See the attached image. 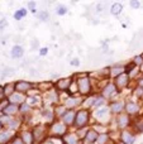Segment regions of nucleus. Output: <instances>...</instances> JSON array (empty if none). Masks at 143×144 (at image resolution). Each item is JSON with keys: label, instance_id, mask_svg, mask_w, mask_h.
<instances>
[{"label": "nucleus", "instance_id": "17", "mask_svg": "<svg viewBox=\"0 0 143 144\" xmlns=\"http://www.w3.org/2000/svg\"><path fill=\"white\" fill-rule=\"evenodd\" d=\"M46 53H47V49H46V48L41 49V54H46Z\"/></svg>", "mask_w": 143, "mask_h": 144}, {"label": "nucleus", "instance_id": "6", "mask_svg": "<svg viewBox=\"0 0 143 144\" xmlns=\"http://www.w3.org/2000/svg\"><path fill=\"white\" fill-rule=\"evenodd\" d=\"M24 15H25V10H24V9L18 10V12L15 13V19H20V18H23Z\"/></svg>", "mask_w": 143, "mask_h": 144}, {"label": "nucleus", "instance_id": "12", "mask_svg": "<svg viewBox=\"0 0 143 144\" xmlns=\"http://www.w3.org/2000/svg\"><path fill=\"white\" fill-rule=\"evenodd\" d=\"M128 110H129V111H137V107H136L134 104H129L128 105Z\"/></svg>", "mask_w": 143, "mask_h": 144}, {"label": "nucleus", "instance_id": "11", "mask_svg": "<svg viewBox=\"0 0 143 144\" xmlns=\"http://www.w3.org/2000/svg\"><path fill=\"white\" fill-rule=\"evenodd\" d=\"M19 95H12V97H10V100L12 101H22V97H18Z\"/></svg>", "mask_w": 143, "mask_h": 144}, {"label": "nucleus", "instance_id": "2", "mask_svg": "<svg viewBox=\"0 0 143 144\" xmlns=\"http://www.w3.org/2000/svg\"><path fill=\"white\" fill-rule=\"evenodd\" d=\"M86 120H87V118H86V111H80V113H79V116H77V124H79V125H84V124L86 123Z\"/></svg>", "mask_w": 143, "mask_h": 144}, {"label": "nucleus", "instance_id": "8", "mask_svg": "<svg viewBox=\"0 0 143 144\" xmlns=\"http://www.w3.org/2000/svg\"><path fill=\"white\" fill-rule=\"evenodd\" d=\"M113 106H114V107H113V110H114V111H119V110L123 107V105L120 104V103H117V104H114Z\"/></svg>", "mask_w": 143, "mask_h": 144}, {"label": "nucleus", "instance_id": "22", "mask_svg": "<svg viewBox=\"0 0 143 144\" xmlns=\"http://www.w3.org/2000/svg\"><path fill=\"white\" fill-rule=\"evenodd\" d=\"M1 96H3V90L0 88V97H1Z\"/></svg>", "mask_w": 143, "mask_h": 144}, {"label": "nucleus", "instance_id": "15", "mask_svg": "<svg viewBox=\"0 0 143 144\" xmlns=\"http://www.w3.org/2000/svg\"><path fill=\"white\" fill-rule=\"evenodd\" d=\"M69 143H70V144H71V143H72V144H75V143H76L75 138H69Z\"/></svg>", "mask_w": 143, "mask_h": 144}, {"label": "nucleus", "instance_id": "19", "mask_svg": "<svg viewBox=\"0 0 143 144\" xmlns=\"http://www.w3.org/2000/svg\"><path fill=\"white\" fill-rule=\"evenodd\" d=\"M71 63H72V64H77V63H79V61H77V60H75V61H72Z\"/></svg>", "mask_w": 143, "mask_h": 144}, {"label": "nucleus", "instance_id": "5", "mask_svg": "<svg viewBox=\"0 0 143 144\" xmlns=\"http://www.w3.org/2000/svg\"><path fill=\"white\" fill-rule=\"evenodd\" d=\"M29 83L28 82H18L17 83V88L18 90H27V88H29Z\"/></svg>", "mask_w": 143, "mask_h": 144}, {"label": "nucleus", "instance_id": "18", "mask_svg": "<svg viewBox=\"0 0 143 144\" xmlns=\"http://www.w3.org/2000/svg\"><path fill=\"white\" fill-rule=\"evenodd\" d=\"M132 5H133V8H138V3H132Z\"/></svg>", "mask_w": 143, "mask_h": 144}, {"label": "nucleus", "instance_id": "14", "mask_svg": "<svg viewBox=\"0 0 143 144\" xmlns=\"http://www.w3.org/2000/svg\"><path fill=\"white\" fill-rule=\"evenodd\" d=\"M57 12H58V14L61 15V14H65V13H66V9H65V8H58Z\"/></svg>", "mask_w": 143, "mask_h": 144}, {"label": "nucleus", "instance_id": "21", "mask_svg": "<svg viewBox=\"0 0 143 144\" xmlns=\"http://www.w3.org/2000/svg\"><path fill=\"white\" fill-rule=\"evenodd\" d=\"M29 8H34V3H29Z\"/></svg>", "mask_w": 143, "mask_h": 144}, {"label": "nucleus", "instance_id": "23", "mask_svg": "<svg viewBox=\"0 0 143 144\" xmlns=\"http://www.w3.org/2000/svg\"><path fill=\"white\" fill-rule=\"evenodd\" d=\"M14 144H22V143H20V140H17V142H15Z\"/></svg>", "mask_w": 143, "mask_h": 144}, {"label": "nucleus", "instance_id": "20", "mask_svg": "<svg viewBox=\"0 0 143 144\" xmlns=\"http://www.w3.org/2000/svg\"><path fill=\"white\" fill-rule=\"evenodd\" d=\"M137 62L141 63V62H142V58H141V57H137Z\"/></svg>", "mask_w": 143, "mask_h": 144}, {"label": "nucleus", "instance_id": "7", "mask_svg": "<svg viewBox=\"0 0 143 144\" xmlns=\"http://www.w3.org/2000/svg\"><path fill=\"white\" fill-rule=\"evenodd\" d=\"M17 111V107H15V105H9L6 109H5V113H15Z\"/></svg>", "mask_w": 143, "mask_h": 144}, {"label": "nucleus", "instance_id": "4", "mask_svg": "<svg viewBox=\"0 0 143 144\" xmlns=\"http://www.w3.org/2000/svg\"><path fill=\"white\" fill-rule=\"evenodd\" d=\"M120 12H122V5H120V4H114L113 6H112V13L113 14H119Z\"/></svg>", "mask_w": 143, "mask_h": 144}, {"label": "nucleus", "instance_id": "16", "mask_svg": "<svg viewBox=\"0 0 143 144\" xmlns=\"http://www.w3.org/2000/svg\"><path fill=\"white\" fill-rule=\"evenodd\" d=\"M41 15H42V17H41L42 19H46V18H47V13H46V12H43V13H42Z\"/></svg>", "mask_w": 143, "mask_h": 144}, {"label": "nucleus", "instance_id": "13", "mask_svg": "<svg viewBox=\"0 0 143 144\" xmlns=\"http://www.w3.org/2000/svg\"><path fill=\"white\" fill-rule=\"evenodd\" d=\"M89 140H95V133H89Z\"/></svg>", "mask_w": 143, "mask_h": 144}, {"label": "nucleus", "instance_id": "3", "mask_svg": "<svg viewBox=\"0 0 143 144\" xmlns=\"http://www.w3.org/2000/svg\"><path fill=\"white\" fill-rule=\"evenodd\" d=\"M89 81H87L86 79H84V80H81L80 81V90L82 91V92H86L87 90H89Z\"/></svg>", "mask_w": 143, "mask_h": 144}, {"label": "nucleus", "instance_id": "1", "mask_svg": "<svg viewBox=\"0 0 143 144\" xmlns=\"http://www.w3.org/2000/svg\"><path fill=\"white\" fill-rule=\"evenodd\" d=\"M22 54H23V49H22L19 46H15V47L12 49V57H14V58L22 57Z\"/></svg>", "mask_w": 143, "mask_h": 144}, {"label": "nucleus", "instance_id": "10", "mask_svg": "<svg viewBox=\"0 0 143 144\" xmlns=\"http://www.w3.org/2000/svg\"><path fill=\"white\" fill-rule=\"evenodd\" d=\"M119 124H120V125H122V126H124V125L127 124V118H125V116H123V118H120V119H119Z\"/></svg>", "mask_w": 143, "mask_h": 144}, {"label": "nucleus", "instance_id": "9", "mask_svg": "<svg viewBox=\"0 0 143 144\" xmlns=\"http://www.w3.org/2000/svg\"><path fill=\"white\" fill-rule=\"evenodd\" d=\"M113 91H114V87H113V86H109V87L106 88V90L104 91V95H105V96H108V94H110V92H113Z\"/></svg>", "mask_w": 143, "mask_h": 144}]
</instances>
